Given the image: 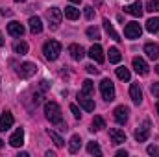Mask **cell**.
I'll list each match as a JSON object with an SVG mask.
<instances>
[{
    "mask_svg": "<svg viewBox=\"0 0 159 157\" xmlns=\"http://www.w3.org/2000/svg\"><path fill=\"white\" fill-rule=\"evenodd\" d=\"M44 113H46V118L50 120V124H54V126H61V129H67L65 124H63L61 107H59L56 102H46V104H44Z\"/></svg>",
    "mask_w": 159,
    "mask_h": 157,
    "instance_id": "cell-1",
    "label": "cell"
},
{
    "mask_svg": "<svg viewBox=\"0 0 159 157\" xmlns=\"http://www.w3.org/2000/svg\"><path fill=\"white\" fill-rule=\"evenodd\" d=\"M43 54H44V57L48 61H56L59 57V54H61V43L59 41H54V39L46 41L43 44Z\"/></svg>",
    "mask_w": 159,
    "mask_h": 157,
    "instance_id": "cell-2",
    "label": "cell"
},
{
    "mask_svg": "<svg viewBox=\"0 0 159 157\" xmlns=\"http://www.w3.org/2000/svg\"><path fill=\"white\" fill-rule=\"evenodd\" d=\"M100 92H102V98L106 102H113L115 100V85L111 79H102L100 81Z\"/></svg>",
    "mask_w": 159,
    "mask_h": 157,
    "instance_id": "cell-3",
    "label": "cell"
},
{
    "mask_svg": "<svg viewBox=\"0 0 159 157\" xmlns=\"http://www.w3.org/2000/svg\"><path fill=\"white\" fill-rule=\"evenodd\" d=\"M61 19H63V13H61L59 7H50V9H46V20H48V24H50L52 30H56V28L61 24Z\"/></svg>",
    "mask_w": 159,
    "mask_h": 157,
    "instance_id": "cell-4",
    "label": "cell"
},
{
    "mask_svg": "<svg viewBox=\"0 0 159 157\" xmlns=\"http://www.w3.org/2000/svg\"><path fill=\"white\" fill-rule=\"evenodd\" d=\"M141 34H143V28H141L139 22H128L126 28H124V35H126V39H139Z\"/></svg>",
    "mask_w": 159,
    "mask_h": 157,
    "instance_id": "cell-5",
    "label": "cell"
},
{
    "mask_svg": "<svg viewBox=\"0 0 159 157\" xmlns=\"http://www.w3.org/2000/svg\"><path fill=\"white\" fill-rule=\"evenodd\" d=\"M135 141L137 142H144L146 139H148V135H150V120H144L137 129H135Z\"/></svg>",
    "mask_w": 159,
    "mask_h": 157,
    "instance_id": "cell-6",
    "label": "cell"
},
{
    "mask_svg": "<svg viewBox=\"0 0 159 157\" xmlns=\"http://www.w3.org/2000/svg\"><path fill=\"white\" fill-rule=\"evenodd\" d=\"M37 72V65L35 63H30V61H26V63H22L20 67H19V70H17V74L20 76V78H32L34 74Z\"/></svg>",
    "mask_w": 159,
    "mask_h": 157,
    "instance_id": "cell-7",
    "label": "cell"
},
{
    "mask_svg": "<svg viewBox=\"0 0 159 157\" xmlns=\"http://www.w3.org/2000/svg\"><path fill=\"white\" fill-rule=\"evenodd\" d=\"M124 13H128V15H131V17L141 19V17H143V13H144V9H143V4H141V2H133V4H129V6H126V7H124Z\"/></svg>",
    "mask_w": 159,
    "mask_h": 157,
    "instance_id": "cell-8",
    "label": "cell"
},
{
    "mask_svg": "<svg viewBox=\"0 0 159 157\" xmlns=\"http://www.w3.org/2000/svg\"><path fill=\"white\" fill-rule=\"evenodd\" d=\"M24 26L20 24V22H17V20H11L9 24H7V34L9 35H13V37H22L24 35Z\"/></svg>",
    "mask_w": 159,
    "mask_h": 157,
    "instance_id": "cell-9",
    "label": "cell"
},
{
    "mask_svg": "<svg viewBox=\"0 0 159 157\" xmlns=\"http://www.w3.org/2000/svg\"><path fill=\"white\" fill-rule=\"evenodd\" d=\"M89 57H91L93 61H96V63H104V61H106V57H104V50H102L100 44H93V46H91V50H89Z\"/></svg>",
    "mask_w": 159,
    "mask_h": 157,
    "instance_id": "cell-10",
    "label": "cell"
},
{
    "mask_svg": "<svg viewBox=\"0 0 159 157\" xmlns=\"http://www.w3.org/2000/svg\"><path fill=\"white\" fill-rule=\"evenodd\" d=\"M9 144H11L13 148H19V146L24 144V129H22V128H17V129H15V133L9 137Z\"/></svg>",
    "mask_w": 159,
    "mask_h": 157,
    "instance_id": "cell-11",
    "label": "cell"
},
{
    "mask_svg": "<svg viewBox=\"0 0 159 157\" xmlns=\"http://www.w3.org/2000/svg\"><path fill=\"white\" fill-rule=\"evenodd\" d=\"M13 122H15L13 115H11L9 111H4L2 117H0V131H7V129L13 126Z\"/></svg>",
    "mask_w": 159,
    "mask_h": 157,
    "instance_id": "cell-12",
    "label": "cell"
},
{
    "mask_svg": "<svg viewBox=\"0 0 159 157\" xmlns=\"http://www.w3.org/2000/svg\"><path fill=\"white\" fill-rule=\"evenodd\" d=\"M109 137H111V142L113 144H122V142H126V133L119 129V128H111L109 129Z\"/></svg>",
    "mask_w": 159,
    "mask_h": 157,
    "instance_id": "cell-13",
    "label": "cell"
},
{
    "mask_svg": "<svg viewBox=\"0 0 159 157\" xmlns=\"http://www.w3.org/2000/svg\"><path fill=\"white\" fill-rule=\"evenodd\" d=\"M133 69L141 76H146L148 74V65H146V61L143 57H133Z\"/></svg>",
    "mask_w": 159,
    "mask_h": 157,
    "instance_id": "cell-14",
    "label": "cell"
},
{
    "mask_svg": "<svg viewBox=\"0 0 159 157\" xmlns=\"http://www.w3.org/2000/svg\"><path fill=\"white\" fill-rule=\"evenodd\" d=\"M129 96H131V102H133L135 105H139V104L143 102V91H141L139 83H133V85L129 87Z\"/></svg>",
    "mask_w": 159,
    "mask_h": 157,
    "instance_id": "cell-15",
    "label": "cell"
},
{
    "mask_svg": "<svg viewBox=\"0 0 159 157\" xmlns=\"http://www.w3.org/2000/svg\"><path fill=\"white\" fill-rule=\"evenodd\" d=\"M69 54H70V57H72V59L81 61V59H83V56H85V50H83L80 44L74 43V44H70V46H69Z\"/></svg>",
    "mask_w": 159,
    "mask_h": 157,
    "instance_id": "cell-16",
    "label": "cell"
},
{
    "mask_svg": "<svg viewBox=\"0 0 159 157\" xmlns=\"http://www.w3.org/2000/svg\"><path fill=\"white\" fill-rule=\"evenodd\" d=\"M128 113H129V109H128L126 105H119V107L115 109V120H117L119 124H126V122H128Z\"/></svg>",
    "mask_w": 159,
    "mask_h": 157,
    "instance_id": "cell-17",
    "label": "cell"
},
{
    "mask_svg": "<svg viewBox=\"0 0 159 157\" xmlns=\"http://www.w3.org/2000/svg\"><path fill=\"white\" fill-rule=\"evenodd\" d=\"M78 104L85 109V111H89V113L94 111V102H93L91 98H87V94H81V92H80L78 94Z\"/></svg>",
    "mask_w": 159,
    "mask_h": 157,
    "instance_id": "cell-18",
    "label": "cell"
},
{
    "mask_svg": "<svg viewBox=\"0 0 159 157\" xmlns=\"http://www.w3.org/2000/svg\"><path fill=\"white\" fill-rule=\"evenodd\" d=\"M144 52H146V56L150 59H157L159 57V44H156V43H146L144 44Z\"/></svg>",
    "mask_w": 159,
    "mask_h": 157,
    "instance_id": "cell-19",
    "label": "cell"
},
{
    "mask_svg": "<svg viewBox=\"0 0 159 157\" xmlns=\"http://www.w3.org/2000/svg\"><path fill=\"white\" fill-rule=\"evenodd\" d=\"M28 24H30V32L32 34H41L43 32V22H41L39 17H30Z\"/></svg>",
    "mask_w": 159,
    "mask_h": 157,
    "instance_id": "cell-20",
    "label": "cell"
},
{
    "mask_svg": "<svg viewBox=\"0 0 159 157\" xmlns=\"http://www.w3.org/2000/svg\"><path fill=\"white\" fill-rule=\"evenodd\" d=\"M80 146H81V139H80V135H72L70 141H69V152H70V154H76V152L80 150Z\"/></svg>",
    "mask_w": 159,
    "mask_h": 157,
    "instance_id": "cell-21",
    "label": "cell"
},
{
    "mask_svg": "<svg viewBox=\"0 0 159 157\" xmlns=\"http://www.w3.org/2000/svg\"><path fill=\"white\" fill-rule=\"evenodd\" d=\"M104 28H106V32L111 35V39H115V41H122L120 39V35L115 32V28H113V24H111V20L109 19H104Z\"/></svg>",
    "mask_w": 159,
    "mask_h": 157,
    "instance_id": "cell-22",
    "label": "cell"
},
{
    "mask_svg": "<svg viewBox=\"0 0 159 157\" xmlns=\"http://www.w3.org/2000/svg\"><path fill=\"white\" fill-rule=\"evenodd\" d=\"M146 30H148L150 34H159V19L157 17L146 20Z\"/></svg>",
    "mask_w": 159,
    "mask_h": 157,
    "instance_id": "cell-23",
    "label": "cell"
},
{
    "mask_svg": "<svg viewBox=\"0 0 159 157\" xmlns=\"http://www.w3.org/2000/svg\"><path fill=\"white\" fill-rule=\"evenodd\" d=\"M65 17L70 19V20H76V19H80V9H76L74 6H67L65 7Z\"/></svg>",
    "mask_w": 159,
    "mask_h": 157,
    "instance_id": "cell-24",
    "label": "cell"
},
{
    "mask_svg": "<svg viewBox=\"0 0 159 157\" xmlns=\"http://www.w3.org/2000/svg\"><path fill=\"white\" fill-rule=\"evenodd\" d=\"M13 50H15L17 54H20V56H24V54H28V44H26L24 41H17V43L13 44Z\"/></svg>",
    "mask_w": 159,
    "mask_h": 157,
    "instance_id": "cell-25",
    "label": "cell"
},
{
    "mask_svg": "<svg viewBox=\"0 0 159 157\" xmlns=\"http://www.w3.org/2000/svg\"><path fill=\"white\" fill-rule=\"evenodd\" d=\"M107 54H109V61H111V63H120V59H122V56H120L119 48H115V46H111Z\"/></svg>",
    "mask_w": 159,
    "mask_h": 157,
    "instance_id": "cell-26",
    "label": "cell"
},
{
    "mask_svg": "<svg viewBox=\"0 0 159 157\" xmlns=\"http://www.w3.org/2000/svg\"><path fill=\"white\" fill-rule=\"evenodd\" d=\"M102 128H106L104 118L102 117H94L93 118V124H91V131H98V129H102Z\"/></svg>",
    "mask_w": 159,
    "mask_h": 157,
    "instance_id": "cell-27",
    "label": "cell"
},
{
    "mask_svg": "<svg viewBox=\"0 0 159 157\" xmlns=\"http://www.w3.org/2000/svg\"><path fill=\"white\" fill-rule=\"evenodd\" d=\"M117 78L122 79V81H129L131 74H129V70H128L126 67H119V69H117Z\"/></svg>",
    "mask_w": 159,
    "mask_h": 157,
    "instance_id": "cell-28",
    "label": "cell"
},
{
    "mask_svg": "<svg viewBox=\"0 0 159 157\" xmlns=\"http://www.w3.org/2000/svg\"><path fill=\"white\" fill-rule=\"evenodd\" d=\"M94 92V85H93V81L91 79H85L83 81V87H81V94H93Z\"/></svg>",
    "mask_w": 159,
    "mask_h": 157,
    "instance_id": "cell-29",
    "label": "cell"
},
{
    "mask_svg": "<svg viewBox=\"0 0 159 157\" xmlns=\"http://www.w3.org/2000/svg\"><path fill=\"white\" fill-rule=\"evenodd\" d=\"M87 152L91 154V155H102V150H100V146H98V142H89L87 144Z\"/></svg>",
    "mask_w": 159,
    "mask_h": 157,
    "instance_id": "cell-30",
    "label": "cell"
},
{
    "mask_svg": "<svg viewBox=\"0 0 159 157\" xmlns=\"http://www.w3.org/2000/svg\"><path fill=\"white\" fill-rule=\"evenodd\" d=\"M146 11L157 13L159 11V0H146Z\"/></svg>",
    "mask_w": 159,
    "mask_h": 157,
    "instance_id": "cell-31",
    "label": "cell"
},
{
    "mask_svg": "<svg viewBox=\"0 0 159 157\" xmlns=\"http://www.w3.org/2000/svg\"><path fill=\"white\" fill-rule=\"evenodd\" d=\"M87 37H89V39L98 41V39H100V30H98V28H94V26L87 28Z\"/></svg>",
    "mask_w": 159,
    "mask_h": 157,
    "instance_id": "cell-32",
    "label": "cell"
},
{
    "mask_svg": "<svg viewBox=\"0 0 159 157\" xmlns=\"http://www.w3.org/2000/svg\"><path fill=\"white\" fill-rule=\"evenodd\" d=\"M48 135H50V139L56 142V146H57V148H61V146L65 144V141H63V139H61V137H59L56 131H48Z\"/></svg>",
    "mask_w": 159,
    "mask_h": 157,
    "instance_id": "cell-33",
    "label": "cell"
},
{
    "mask_svg": "<svg viewBox=\"0 0 159 157\" xmlns=\"http://www.w3.org/2000/svg\"><path fill=\"white\" fill-rule=\"evenodd\" d=\"M85 19H87V20H93V19H94V9H93L91 6L85 7Z\"/></svg>",
    "mask_w": 159,
    "mask_h": 157,
    "instance_id": "cell-34",
    "label": "cell"
},
{
    "mask_svg": "<svg viewBox=\"0 0 159 157\" xmlns=\"http://www.w3.org/2000/svg\"><path fill=\"white\" fill-rule=\"evenodd\" d=\"M146 152H148V155H156V157H159V148H157V146H154V144H150V146L146 148Z\"/></svg>",
    "mask_w": 159,
    "mask_h": 157,
    "instance_id": "cell-35",
    "label": "cell"
},
{
    "mask_svg": "<svg viewBox=\"0 0 159 157\" xmlns=\"http://www.w3.org/2000/svg\"><path fill=\"white\" fill-rule=\"evenodd\" d=\"M70 113L74 115V118H80V117H81V113H80V109L76 107V105H74V104H70Z\"/></svg>",
    "mask_w": 159,
    "mask_h": 157,
    "instance_id": "cell-36",
    "label": "cell"
},
{
    "mask_svg": "<svg viewBox=\"0 0 159 157\" xmlns=\"http://www.w3.org/2000/svg\"><path fill=\"white\" fill-rule=\"evenodd\" d=\"M150 91H152V94H154L156 98H159V83H152Z\"/></svg>",
    "mask_w": 159,
    "mask_h": 157,
    "instance_id": "cell-37",
    "label": "cell"
},
{
    "mask_svg": "<svg viewBox=\"0 0 159 157\" xmlns=\"http://www.w3.org/2000/svg\"><path fill=\"white\" fill-rule=\"evenodd\" d=\"M85 69H87L89 74H98V69H94V65H87Z\"/></svg>",
    "mask_w": 159,
    "mask_h": 157,
    "instance_id": "cell-38",
    "label": "cell"
},
{
    "mask_svg": "<svg viewBox=\"0 0 159 157\" xmlns=\"http://www.w3.org/2000/svg\"><path fill=\"white\" fill-rule=\"evenodd\" d=\"M117 155H119V157H126V155H128V152H126V150H119V152H117Z\"/></svg>",
    "mask_w": 159,
    "mask_h": 157,
    "instance_id": "cell-39",
    "label": "cell"
},
{
    "mask_svg": "<svg viewBox=\"0 0 159 157\" xmlns=\"http://www.w3.org/2000/svg\"><path fill=\"white\" fill-rule=\"evenodd\" d=\"M0 46H4V37H2V34H0Z\"/></svg>",
    "mask_w": 159,
    "mask_h": 157,
    "instance_id": "cell-40",
    "label": "cell"
},
{
    "mask_svg": "<svg viewBox=\"0 0 159 157\" xmlns=\"http://www.w3.org/2000/svg\"><path fill=\"white\" fill-rule=\"evenodd\" d=\"M70 2H72V4H80V2H81V0H70Z\"/></svg>",
    "mask_w": 159,
    "mask_h": 157,
    "instance_id": "cell-41",
    "label": "cell"
},
{
    "mask_svg": "<svg viewBox=\"0 0 159 157\" xmlns=\"http://www.w3.org/2000/svg\"><path fill=\"white\" fill-rule=\"evenodd\" d=\"M156 111H157V115H159V102H157V105H156Z\"/></svg>",
    "mask_w": 159,
    "mask_h": 157,
    "instance_id": "cell-42",
    "label": "cell"
},
{
    "mask_svg": "<svg viewBox=\"0 0 159 157\" xmlns=\"http://www.w3.org/2000/svg\"><path fill=\"white\" fill-rule=\"evenodd\" d=\"M156 72H157V74H159V65H157V67H156Z\"/></svg>",
    "mask_w": 159,
    "mask_h": 157,
    "instance_id": "cell-43",
    "label": "cell"
},
{
    "mask_svg": "<svg viewBox=\"0 0 159 157\" xmlns=\"http://www.w3.org/2000/svg\"><path fill=\"white\" fill-rule=\"evenodd\" d=\"M15 2H26V0H15Z\"/></svg>",
    "mask_w": 159,
    "mask_h": 157,
    "instance_id": "cell-44",
    "label": "cell"
}]
</instances>
